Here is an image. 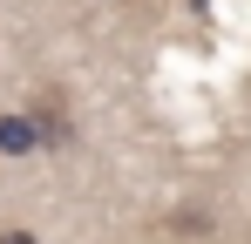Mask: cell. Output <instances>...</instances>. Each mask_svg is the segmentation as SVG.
I'll return each mask as SVG.
<instances>
[{"mask_svg":"<svg viewBox=\"0 0 251 244\" xmlns=\"http://www.w3.org/2000/svg\"><path fill=\"white\" fill-rule=\"evenodd\" d=\"M27 122H34V136H41V149H61V143H68V102H61L54 88H41V95H34Z\"/></svg>","mask_w":251,"mask_h":244,"instance_id":"1","label":"cell"},{"mask_svg":"<svg viewBox=\"0 0 251 244\" xmlns=\"http://www.w3.org/2000/svg\"><path fill=\"white\" fill-rule=\"evenodd\" d=\"M34 149H41V136H34V122H27V109L0 116V156H34Z\"/></svg>","mask_w":251,"mask_h":244,"instance_id":"2","label":"cell"},{"mask_svg":"<svg viewBox=\"0 0 251 244\" xmlns=\"http://www.w3.org/2000/svg\"><path fill=\"white\" fill-rule=\"evenodd\" d=\"M0 244H41V238H34V231H21V224H7V231H0Z\"/></svg>","mask_w":251,"mask_h":244,"instance_id":"3","label":"cell"}]
</instances>
